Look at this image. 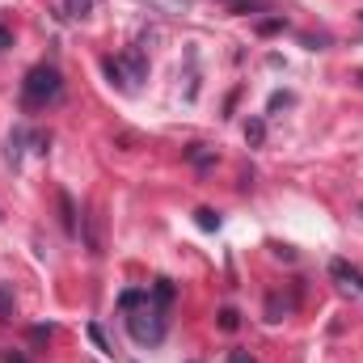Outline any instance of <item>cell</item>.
Returning a JSON list of instances; mask_svg holds the SVG:
<instances>
[{"label":"cell","mask_w":363,"mask_h":363,"mask_svg":"<svg viewBox=\"0 0 363 363\" xmlns=\"http://www.w3.org/2000/svg\"><path fill=\"white\" fill-rule=\"evenodd\" d=\"M60 97H64V77H60V68L38 64V68L26 72V81H21V101H26L30 110H47V106L60 101Z\"/></svg>","instance_id":"1"},{"label":"cell","mask_w":363,"mask_h":363,"mask_svg":"<svg viewBox=\"0 0 363 363\" xmlns=\"http://www.w3.org/2000/svg\"><path fill=\"white\" fill-rule=\"evenodd\" d=\"M106 77H110V85H118V89H140V81H148V60H144V51H123V55H110L106 60Z\"/></svg>","instance_id":"2"},{"label":"cell","mask_w":363,"mask_h":363,"mask_svg":"<svg viewBox=\"0 0 363 363\" xmlns=\"http://www.w3.org/2000/svg\"><path fill=\"white\" fill-rule=\"evenodd\" d=\"M127 334H131L140 347H157V342L165 338V308H161V304H148V308L131 313V317H127Z\"/></svg>","instance_id":"3"},{"label":"cell","mask_w":363,"mask_h":363,"mask_svg":"<svg viewBox=\"0 0 363 363\" xmlns=\"http://www.w3.org/2000/svg\"><path fill=\"white\" fill-rule=\"evenodd\" d=\"M93 9H97V0H60V17L64 21H85Z\"/></svg>","instance_id":"4"},{"label":"cell","mask_w":363,"mask_h":363,"mask_svg":"<svg viewBox=\"0 0 363 363\" xmlns=\"http://www.w3.org/2000/svg\"><path fill=\"white\" fill-rule=\"evenodd\" d=\"M85 245H89V254H101V250H106V245H101V216H97V211L85 216Z\"/></svg>","instance_id":"5"},{"label":"cell","mask_w":363,"mask_h":363,"mask_svg":"<svg viewBox=\"0 0 363 363\" xmlns=\"http://www.w3.org/2000/svg\"><path fill=\"white\" fill-rule=\"evenodd\" d=\"M13 308H17V304H13V287L0 283V321H13Z\"/></svg>","instance_id":"6"},{"label":"cell","mask_w":363,"mask_h":363,"mask_svg":"<svg viewBox=\"0 0 363 363\" xmlns=\"http://www.w3.org/2000/svg\"><path fill=\"white\" fill-rule=\"evenodd\" d=\"M194 220H199V228H207V233H216V228H220V216H216L211 207H199V211H194Z\"/></svg>","instance_id":"7"},{"label":"cell","mask_w":363,"mask_h":363,"mask_svg":"<svg viewBox=\"0 0 363 363\" xmlns=\"http://www.w3.org/2000/svg\"><path fill=\"white\" fill-rule=\"evenodd\" d=\"M60 211H64V228L77 233V216H72V199L68 194H60Z\"/></svg>","instance_id":"8"},{"label":"cell","mask_w":363,"mask_h":363,"mask_svg":"<svg viewBox=\"0 0 363 363\" xmlns=\"http://www.w3.org/2000/svg\"><path fill=\"white\" fill-rule=\"evenodd\" d=\"M186 157H190V161H194V165H211V152H207V148H203V144H194V148H190V152H186Z\"/></svg>","instance_id":"9"},{"label":"cell","mask_w":363,"mask_h":363,"mask_svg":"<svg viewBox=\"0 0 363 363\" xmlns=\"http://www.w3.org/2000/svg\"><path fill=\"white\" fill-rule=\"evenodd\" d=\"M220 325H224V330H237V325H241L237 308H224V313H220Z\"/></svg>","instance_id":"10"},{"label":"cell","mask_w":363,"mask_h":363,"mask_svg":"<svg viewBox=\"0 0 363 363\" xmlns=\"http://www.w3.org/2000/svg\"><path fill=\"white\" fill-rule=\"evenodd\" d=\"M89 338H93V347H97V351H110V347H106V338H101V330H97V325H89Z\"/></svg>","instance_id":"11"},{"label":"cell","mask_w":363,"mask_h":363,"mask_svg":"<svg viewBox=\"0 0 363 363\" xmlns=\"http://www.w3.org/2000/svg\"><path fill=\"white\" fill-rule=\"evenodd\" d=\"M245 135H250V144H258V140H262V123H250V131H245Z\"/></svg>","instance_id":"12"},{"label":"cell","mask_w":363,"mask_h":363,"mask_svg":"<svg viewBox=\"0 0 363 363\" xmlns=\"http://www.w3.org/2000/svg\"><path fill=\"white\" fill-rule=\"evenodd\" d=\"M0 359H4V363H30V359H26V355H21V351H4Z\"/></svg>","instance_id":"13"},{"label":"cell","mask_w":363,"mask_h":363,"mask_svg":"<svg viewBox=\"0 0 363 363\" xmlns=\"http://www.w3.org/2000/svg\"><path fill=\"white\" fill-rule=\"evenodd\" d=\"M228 363H254V359H250L245 351H233V355H228Z\"/></svg>","instance_id":"14"},{"label":"cell","mask_w":363,"mask_h":363,"mask_svg":"<svg viewBox=\"0 0 363 363\" xmlns=\"http://www.w3.org/2000/svg\"><path fill=\"white\" fill-rule=\"evenodd\" d=\"M9 43H13V34H9V30H4V26H0V51H4V47H9Z\"/></svg>","instance_id":"15"}]
</instances>
